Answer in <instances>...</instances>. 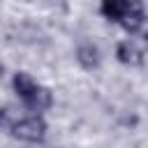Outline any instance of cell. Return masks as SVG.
Returning a JSON list of instances; mask_svg holds the SVG:
<instances>
[{"instance_id":"cell-1","label":"cell","mask_w":148,"mask_h":148,"mask_svg":"<svg viewBox=\"0 0 148 148\" xmlns=\"http://www.w3.org/2000/svg\"><path fill=\"white\" fill-rule=\"evenodd\" d=\"M46 130H49V125H46V120L42 116H28V118H18L9 134L14 139H18V141L39 143V141H44Z\"/></svg>"},{"instance_id":"cell-2","label":"cell","mask_w":148,"mask_h":148,"mask_svg":"<svg viewBox=\"0 0 148 148\" xmlns=\"http://www.w3.org/2000/svg\"><path fill=\"white\" fill-rule=\"evenodd\" d=\"M143 23H146V7H143L141 0H132V5H130V9H127V14L123 16L120 25H123L125 32L134 35V32H139V30L143 28Z\"/></svg>"},{"instance_id":"cell-3","label":"cell","mask_w":148,"mask_h":148,"mask_svg":"<svg viewBox=\"0 0 148 148\" xmlns=\"http://www.w3.org/2000/svg\"><path fill=\"white\" fill-rule=\"evenodd\" d=\"M116 60L120 65H127V67H136L143 62V51L132 42V39H123L118 42L116 46Z\"/></svg>"},{"instance_id":"cell-4","label":"cell","mask_w":148,"mask_h":148,"mask_svg":"<svg viewBox=\"0 0 148 148\" xmlns=\"http://www.w3.org/2000/svg\"><path fill=\"white\" fill-rule=\"evenodd\" d=\"M76 62L83 67V69H97L99 67V62H102V53H99V49L92 44V42H81L79 46H76Z\"/></svg>"},{"instance_id":"cell-5","label":"cell","mask_w":148,"mask_h":148,"mask_svg":"<svg viewBox=\"0 0 148 148\" xmlns=\"http://www.w3.org/2000/svg\"><path fill=\"white\" fill-rule=\"evenodd\" d=\"M30 111H32V116H42L44 111H49L51 106H53V92L49 90V88H44V86H39L25 102H23Z\"/></svg>"},{"instance_id":"cell-6","label":"cell","mask_w":148,"mask_h":148,"mask_svg":"<svg viewBox=\"0 0 148 148\" xmlns=\"http://www.w3.org/2000/svg\"><path fill=\"white\" fill-rule=\"evenodd\" d=\"M132 0H102L99 2V12L106 21H113V23H120L123 16L127 14Z\"/></svg>"},{"instance_id":"cell-7","label":"cell","mask_w":148,"mask_h":148,"mask_svg":"<svg viewBox=\"0 0 148 148\" xmlns=\"http://www.w3.org/2000/svg\"><path fill=\"white\" fill-rule=\"evenodd\" d=\"M12 88H14V92L25 102V99H28V97L39 88V83H37L28 72H16V74L12 76Z\"/></svg>"},{"instance_id":"cell-8","label":"cell","mask_w":148,"mask_h":148,"mask_svg":"<svg viewBox=\"0 0 148 148\" xmlns=\"http://www.w3.org/2000/svg\"><path fill=\"white\" fill-rule=\"evenodd\" d=\"M16 113H14V109L12 106H0V130L2 132H12L14 130V125H16Z\"/></svg>"},{"instance_id":"cell-9","label":"cell","mask_w":148,"mask_h":148,"mask_svg":"<svg viewBox=\"0 0 148 148\" xmlns=\"http://www.w3.org/2000/svg\"><path fill=\"white\" fill-rule=\"evenodd\" d=\"M143 39H146V44H148V32H146V35H143Z\"/></svg>"},{"instance_id":"cell-10","label":"cell","mask_w":148,"mask_h":148,"mask_svg":"<svg viewBox=\"0 0 148 148\" xmlns=\"http://www.w3.org/2000/svg\"><path fill=\"white\" fill-rule=\"evenodd\" d=\"M0 72H2V67H0Z\"/></svg>"}]
</instances>
